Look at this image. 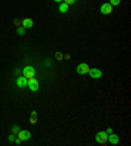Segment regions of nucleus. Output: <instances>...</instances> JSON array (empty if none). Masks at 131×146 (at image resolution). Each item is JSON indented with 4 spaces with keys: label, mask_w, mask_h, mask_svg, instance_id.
<instances>
[{
    "label": "nucleus",
    "mask_w": 131,
    "mask_h": 146,
    "mask_svg": "<svg viewBox=\"0 0 131 146\" xmlns=\"http://www.w3.org/2000/svg\"><path fill=\"white\" fill-rule=\"evenodd\" d=\"M22 74L26 79H32L36 76V70H34L33 66H26V67L22 70Z\"/></svg>",
    "instance_id": "nucleus-1"
},
{
    "label": "nucleus",
    "mask_w": 131,
    "mask_h": 146,
    "mask_svg": "<svg viewBox=\"0 0 131 146\" xmlns=\"http://www.w3.org/2000/svg\"><path fill=\"white\" fill-rule=\"evenodd\" d=\"M96 141H97L98 143H101V145L106 143V141H108V133L106 132H98L97 134H96Z\"/></svg>",
    "instance_id": "nucleus-2"
},
{
    "label": "nucleus",
    "mask_w": 131,
    "mask_h": 146,
    "mask_svg": "<svg viewBox=\"0 0 131 146\" xmlns=\"http://www.w3.org/2000/svg\"><path fill=\"white\" fill-rule=\"evenodd\" d=\"M28 87L30 88V91H33V92H37V91H38V88H39V82H38L36 78H32V79H29V83H28Z\"/></svg>",
    "instance_id": "nucleus-3"
},
{
    "label": "nucleus",
    "mask_w": 131,
    "mask_h": 146,
    "mask_svg": "<svg viewBox=\"0 0 131 146\" xmlns=\"http://www.w3.org/2000/svg\"><path fill=\"white\" fill-rule=\"evenodd\" d=\"M100 11H101V13L102 15H110L111 12H113V5H110L109 3H105V4L101 5Z\"/></svg>",
    "instance_id": "nucleus-4"
},
{
    "label": "nucleus",
    "mask_w": 131,
    "mask_h": 146,
    "mask_svg": "<svg viewBox=\"0 0 131 146\" xmlns=\"http://www.w3.org/2000/svg\"><path fill=\"white\" fill-rule=\"evenodd\" d=\"M28 83H29V79H26L25 76H18L16 80V84L20 87V88H25V87H28Z\"/></svg>",
    "instance_id": "nucleus-5"
},
{
    "label": "nucleus",
    "mask_w": 131,
    "mask_h": 146,
    "mask_svg": "<svg viewBox=\"0 0 131 146\" xmlns=\"http://www.w3.org/2000/svg\"><path fill=\"white\" fill-rule=\"evenodd\" d=\"M76 71H77V74L85 75V74H88V71H89V66H88L87 63H80V65L77 66Z\"/></svg>",
    "instance_id": "nucleus-6"
},
{
    "label": "nucleus",
    "mask_w": 131,
    "mask_h": 146,
    "mask_svg": "<svg viewBox=\"0 0 131 146\" xmlns=\"http://www.w3.org/2000/svg\"><path fill=\"white\" fill-rule=\"evenodd\" d=\"M88 74L91 75L93 79H100L102 78V71L101 70H98V68H89V71H88Z\"/></svg>",
    "instance_id": "nucleus-7"
},
{
    "label": "nucleus",
    "mask_w": 131,
    "mask_h": 146,
    "mask_svg": "<svg viewBox=\"0 0 131 146\" xmlns=\"http://www.w3.org/2000/svg\"><path fill=\"white\" fill-rule=\"evenodd\" d=\"M30 137H32V134L29 130H20V132H18V138H20L21 141H28Z\"/></svg>",
    "instance_id": "nucleus-8"
},
{
    "label": "nucleus",
    "mask_w": 131,
    "mask_h": 146,
    "mask_svg": "<svg viewBox=\"0 0 131 146\" xmlns=\"http://www.w3.org/2000/svg\"><path fill=\"white\" fill-rule=\"evenodd\" d=\"M108 141L111 143V145H117L118 142H119V137L117 136V134H113V133H110L108 136Z\"/></svg>",
    "instance_id": "nucleus-9"
},
{
    "label": "nucleus",
    "mask_w": 131,
    "mask_h": 146,
    "mask_svg": "<svg viewBox=\"0 0 131 146\" xmlns=\"http://www.w3.org/2000/svg\"><path fill=\"white\" fill-rule=\"evenodd\" d=\"M21 23H22V25H24V28H25V29L33 27V20H32V19H24Z\"/></svg>",
    "instance_id": "nucleus-10"
},
{
    "label": "nucleus",
    "mask_w": 131,
    "mask_h": 146,
    "mask_svg": "<svg viewBox=\"0 0 131 146\" xmlns=\"http://www.w3.org/2000/svg\"><path fill=\"white\" fill-rule=\"evenodd\" d=\"M68 7H70V5H67V4L63 3V1L59 3V12H61V13H66L68 11Z\"/></svg>",
    "instance_id": "nucleus-11"
},
{
    "label": "nucleus",
    "mask_w": 131,
    "mask_h": 146,
    "mask_svg": "<svg viewBox=\"0 0 131 146\" xmlns=\"http://www.w3.org/2000/svg\"><path fill=\"white\" fill-rule=\"evenodd\" d=\"M18 132H20V126H18V125H13V126H12V133H13L14 136H16V134H18Z\"/></svg>",
    "instance_id": "nucleus-12"
},
{
    "label": "nucleus",
    "mask_w": 131,
    "mask_h": 146,
    "mask_svg": "<svg viewBox=\"0 0 131 146\" xmlns=\"http://www.w3.org/2000/svg\"><path fill=\"white\" fill-rule=\"evenodd\" d=\"M17 34H20V36H24L25 34V28H17Z\"/></svg>",
    "instance_id": "nucleus-13"
},
{
    "label": "nucleus",
    "mask_w": 131,
    "mask_h": 146,
    "mask_svg": "<svg viewBox=\"0 0 131 146\" xmlns=\"http://www.w3.org/2000/svg\"><path fill=\"white\" fill-rule=\"evenodd\" d=\"M121 3V0H110V5H118V4Z\"/></svg>",
    "instance_id": "nucleus-14"
},
{
    "label": "nucleus",
    "mask_w": 131,
    "mask_h": 146,
    "mask_svg": "<svg viewBox=\"0 0 131 146\" xmlns=\"http://www.w3.org/2000/svg\"><path fill=\"white\" fill-rule=\"evenodd\" d=\"M63 3H66L67 5H71V4H75L76 0H63Z\"/></svg>",
    "instance_id": "nucleus-15"
},
{
    "label": "nucleus",
    "mask_w": 131,
    "mask_h": 146,
    "mask_svg": "<svg viewBox=\"0 0 131 146\" xmlns=\"http://www.w3.org/2000/svg\"><path fill=\"white\" fill-rule=\"evenodd\" d=\"M36 121H37V115H32L30 122H32V124H36Z\"/></svg>",
    "instance_id": "nucleus-16"
},
{
    "label": "nucleus",
    "mask_w": 131,
    "mask_h": 146,
    "mask_svg": "<svg viewBox=\"0 0 131 146\" xmlns=\"http://www.w3.org/2000/svg\"><path fill=\"white\" fill-rule=\"evenodd\" d=\"M55 57H57L58 61H62V58H63V55H62L61 53H57V54H55Z\"/></svg>",
    "instance_id": "nucleus-17"
},
{
    "label": "nucleus",
    "mask_w": 131,
    "mask_h": 146,
    "mask_svg": "<svg viewBox=\"0 0 131 146\" xmlns=\"http://www.w3.org/2000/svg\"><path fill=\"white\" fill-rule=\"evenodd\" d=\"M8 139H9L11 142H14V139H16V138H14V134H13V133H12V134L8 137Z\"/></svg>",
    "instance_id": "nucleus-18"
},
{
    "label": "nucleus",
    "mask_w": 131,
    "mask_h": 146,
    "mask_svg": "<svg viewBox=\"0 0 131 146\" xmlns=\"http://www.w3.org/2000/svg\"><path fill=\"white\" fill-rule=\"evenodd\" d=\"M14 142H16L17 145H20V143H21V139L20 138H16V139H14Z\"/></svg>",
    "instance_id": "nucleus-19"
},
{
    "label": "nucleus",
    "mask_w": 131,
    "mask_h": 146,
    "mask_svg": "<svg viewBox=\"0 0 131 146\" xmlns=\"http://www.w3.org/2000/svg\"><path fill=\"white\" fill-rule=\"evenodd\" d=\"M14 24H16V25H17V27H18V25H20V24H21V23H20V21H18V20H14Z\"/></svg>",
    "instance_id": "nucleus-20"
},
{
    "label": "nucleus",
    "mask_w": 131,
    "mask_h": 146,
    "mask_svg": "<svg viewBox=\"0 0 131 146\" xmlns=\"http://www.w3.org/2000/svg\"><path fill=\"white\" fill-rule=\"evenodd\" d=\"M55 3H62V1H63V0H54Z\"/></svg>",
    "instance_id": "nucleus-21"
}]
</instances>
